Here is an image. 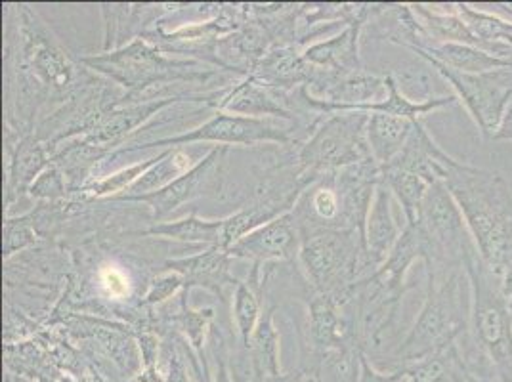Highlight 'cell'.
<instances>
[{"instance_id":"f35d334b","label":"cell","mask_w":512,"mask_h":382,"mask_svg":"<svg viewBox=\"0 0 512 382\" xmlns=\"http://www.w3.org/2000/svg\"><path fill=\"white\" fill-rule=\"evenodd\" d=\"M495 140H512V102L507 107V111H505L503 123H501V128H499Z\"/></svg>"},{"instance_id":"5b68a950","label":"cell","mask_w":512,"mask_h":382,"mask_svg":"<svg viewBox=\"0 0 512 382\" xmlns=\"http://www.w3.org/2000/svg\"><path fill=\"white\" fill-rule=\"evenodd\" d=\"M81 64L107 75L111 81L127 88L125 100L136 102L151 86L176 81H205L214 75V69H199L197 62H178L167 58L159 46L144 37L134 39L113 52L83 58Z\"/></svg>"},{"instance_id":"3957f363","label":"cell","mask_w":512,"mask_h":382,"mask_svg":"<svg viewBox=\"0 0 512 382\" xmlns=\"http://www.w3.org/2000/svg\"><path fill=\"white\" fill-rule=\"evenodd\" d=\"M470 283L472 356H465L484 382H512V304L499 279L482 262L478 249L465 258Z\"/></svg>"},{"instance_id":"5bb4252c","label":"cell","mask_w":512,"mask_h":382,"mask_svg":"<svg viewBox=\"0 0 512 382\" xmlns=\"http://www.w3.org/2000/svg\"><path fill=\"white\" fill-rule=\"evenodd\" d=\"M308 342L318 360L325 352L358 344L352 316L339 300L318 291L308 297Z\"/></svg>"},{"instance_id":"9a60e30c","label":"cell","mask_w":512,"mask_h":382,"mask_svg":"<svg viewBox=\"0 0 512 382\" xmlns=\"http://www.w3.org/2000/svg\"><path fill=\"white\" fill-rule=\"evenodd\" d=\"M232 260L234 258L226 249L213 247L199 255L167 260L165 270L184 277L186 291H190L192 287H203L224 300V287L230 283L237 285V281L230 274Z\"/></svg>"},{"instance_id":"277c9868","label":"cell","mask_w":512,"mask_h":382,"mask_svg":"<svg viewBox=\"0 0 512 382\" xmlns=\"http://www.w3.org/2000/svg\"><path fill=\"white\" fill-rule=\"evenodd\" d=\"M299 260L314 291L339 300L341 306L354 298L362 279L375 274L362 237L348 230L304 235Z\"/></svg>"},{"instance_id":"d590c367","label":"cell","mask_w":512,"mask_h":382,"mask_svg":"<svg viewBox=\"0 0 512 382\" xmlns=\"http://www.w3.org/2000/svg\"><path fill=\"white\" fill-rule=\"evenodd\" d=\"M182 287L186 289L184 277L176 274V272H167V274H163V276H159L151 281L150 291H148V295L144 298V302L150 304V306L161 304V302L174 297Z\"/></svg>"},{"instance_id":"ac0fdd59","label":"cell","mask_w":512,"mask_h":382,"mask_svg":"<svg viewBox=\"0 0 512 382\" xmlns=\"http://www.w3.org/2000/svg\"><path fill=\"white\" fill-rule=\"evenodd\" d=\"M432 251L428 243L427 234L419 220L406 222L402 235L392 249L390 256L384 260L383 266L373 274V277L390 289H407L406 276L413 262L423 260L425 264L430 262Z\"/></svg>"},{"instance_id":"e575fe53","label":"cell","mask_w":512,"mask_h":382,"mask_svg":"<svg viewBox=\"0 0 512 382\" xmlns=\"http://www.w3.org/2000/svg\"><path fill=\"white\" fill-rule=\"evenodd\" d=\"M213 339L216 342V335H214ZM216 344H213V350H211L213 360L209 358V354L199 358V361H201V371L199 373H192L195 381L232 382L230 367H228V348H226V344L222 340H220V346H216Z\"/></svg>"},{"instance_id":"2e32d148","label":"cell","mask_w":512,"mask_h":382,"mask_svg":"<svg viewBox=\"0 0 512 382\" xmlns=\"http://www.w3.org/2000/svg\"><path fill=\"white\" fill-rule=\"evenodd\" d=\"M281 94L283 92L260 85L253 77H247L243 83L226 90L224 98L218 104V111L253 117V119L278 117L283 121H293L295 115L287 107Z\"/></svg>"},{"instance_id":"603a6c76","label":"cell","mask_w":512,"mask_h":382,"mask_svg":"<svg viewBox=\"0 0 512 382\" xmlns=\"http://www.w3.org/2000/svg\"><path fill=\"white\" fill-rule=\"evenodd\" d=\"M415 121L400 119L383 113H371L367 121V144L371 157L379 167L388 165L394 157L406 148L407 140L413 134Z\"/></svg>"},{"instance_id":"8d00e7d4","label":"cell","mask_w":512,"mask_h":382,"mask_svg":"<svg viewBox=\"0 0 512 382\" xmlns=\"http://www.w3.org/2000/svg\"><path fill=\"white\" fill-rule=\"evenodd\" d=\"M276 382H323L321 381L320 369L318 365H300L297 371L293 373H283V377Z\"/></svg>"},{"instance_id":"ba28073f","label":"cell","mask_w":512,"mask_h":382,"mask_svg":"<svg viewBox=\"0 0 512 382\" xmlns=\"http://www.w3.org/2000/svg\"><path fill=\"white\" fill-rule=\"evenodd\" d=\"M419 224L423 226L430 243L432 258L425 266H459L476 249L465 216L444 180L428 188L419 211Z\"/></svg>"},{"instance_id":"52a82bcc","label":"cell","mask_w":512,"mask_h":382,"mask_svg":"<svg viewBox=\"0 0 512 382\" xmlns=\"http://www.w3.org/2000/svg\"><path fill=\"white\" fill-rule=\"evenodd\" d=\"M291 140V128L272 119H253L216 111V115L203 125L184 134L151 140L146 144H134L117 149V153L153 148H186L192 144H224V146H256V144H287Z\"/></svg>"},{"instance_id":"4dcf8cb0","label":"cell","mask_w":512,"mask_h":382,"mask_svg":"<svg viewBox=\"0 0 512 382\" xmlns=\"http://www.w3.org/2000/svg\"><path fill=\"white\" fill-rule=\"evenodd\" d=\"M214 312L211 308L207 310H190L186 304V298H182V312L176 318V327L178 331L184 333L186 340H190V346L197 358H203L205 352V335L207 327L213 321Z\"/></svg>"},{"instance_id":"30bf717a","label":"cell","mask_w":512,"mask_h":382,"mask_svg":"<svg viewBox=\"0 0 512 382\" xmlns=\"http://www.w3.org/2000/svg\"><path fill=\"white\" fill-rule=\"evenodd\" d=\"M22 56L25 69L50 92H65L75 77V67L64 48L46 31L43 23L23 12Z\"/></svg>"},{"instance_id":"836d02e7","label":"cell","mask_w":512,"mask_h":382,"mask_svg":"<svg viewBox=\"0 0 512 382\" xmlns=\"http://www.w3.org/2000/svg\"><path fill=\"white\" fill-rule=\"evenodd\" d=\"M33 199L39 201H60L67 195V180L65 174L56 167L54 163H50L46 169L41 172V176L33 182V186L27 191Z\"/></svg>"},{"instance_id":"9c48e42d","label":"cell","mask_w":512,"mask_h":382,"mask_svg":"<svg viewBox=\"0 0 512 382\" xmlns=\"http://www.w3.org/2000/svg\"><path fill=\"white\" fill-rule=\"evenodd\" d=\"M423 60L434 67L455 90L457 100L465 104L482 136L495 140L505 111L512 102V67L470 75L449 69L430 58Z\"/></svg>"},{"instance_id":"1f68e13d","label":"cell","mask_w":512,"mask_h":382,"mask_svg":"<svg viewBox=\"0 0 512 382\" xmlns=\"http://www.w3.org/2000/svg\"><path fill=\"white\" fill-rule=\"evenodd\" d=\"M39 239L37 226L33 222L31 214L18 216V218H6L4 222V237H2V255L10 258L23 249L35 245Z\"/></svg>"},{"instance_id":"6da1fadb","label":"cell","mask_w":512,"mask_h":382,"mask_svg":"<svg viewBox=\"0 0 512 382\" xmlns=\"http://www.w3.org/2000/svg\"><path fill=\"white\" fill-rule=\"evenodd\" d=\"M455 197L482 262L503 285L512 304V193L491 170L455 161L444 178Z\"/></svg>"},{"instance_id":"8fae6325","label":"cell","mask_w":512,"mask_h":382,"mask_svg":"<svg viewBox=\"0 0 512 382\" xmlns=\"http://www.w3.org/2000/svg\"><path fill=\"white\" fill-rule=\"evenodd\" d=\"M224 94H226V90L203 94V96H186V98L169 96V98H151L144 102L140 100V102H130V104H115L98 117L94 127L90 128V132L86 134L85 140L98 148H115L134 128L140 127L144 121H148L150 117L157 115L165 107L174 106L178 102H205V104H214L218 107Z\"/></svg>"},{"instance_id":"d4e9b609","label":"cell","mask_w":512,"mask_h":382,"mask_svg":"<svg viewBox=\"0 0 512 382\" xmlns=\"http://www.w3.org/2000/svg\"><path fill=\"white\" fill-rule=\"evenodd\" d=\"M193 159L195 157L188 149L174 148L161 151V159L148 172H144V176H140V180L121 197L148 195L153 191L171 186L176 178H180L182 174H186L188 170L197 165ZM121 197H117V199H121Z\"/></svg>"},{"instance_id":"7402d4cb","label":"cell","mask_w":512,"mask_h":382,"mask_svg":"<svg viewBox=\"0 0 512 382\" xmlns=\"http://www.w3.org/2000/svg\"><path fill=\"white\" fill-rule=\"evenodd\" d=\"M52 163V157L48 155V148L39 138L25 136L14 151H10L8 161V182H6V195L8 205L14 203L18 195L33 186V182L41 176L48 165Z\"/></svg>"},{"instance_id":"d6986e66","label":"cell","mask_w":512,"mask_h":382,"mask_svg":"<svg viewBox=\"0 0 512 382\" xmlns=\"http://www.w3.org/2000/svg\"><path fill=\"white\" fill-rule=\"evenodd\" d=\"M360 31L362 25H346V29H342L337 37L308 46L306 52L302 54L304 62L316 71L335 75H348L360 71L363 69L358 52Z\"/></svg>"},{"instance_id":"f546056e","label":"cell","mask_w":512,"mask_h":382,"mask_svg":"<svg viewBox=\"0 0 512 382\" xmlns=\"http://www.w3.org/2000/svg\"><path fill=\"white\" fill-rule=\"evenodd\" d=\"M237 339L243 348L249 346V342L255 335L256 327L262 318L260 302L256 297V291L249 283H237L234 291V306H232Z\"/></svg>"},{"instance_id":"7a4b0ae2","label":"cell","mask_w":512,"mask_h":382,"mask_svg":"<svg viewBox=\"0 0 512 382\" xmlns=\"http://www.w3.org/2000/svg\"><path fill=\"white\" fill-rule=\"evenodd\" d=\"M470 306V283L465 268L427 266V298L392 358L394 371L467 339Z\"/></svg>"},{"instance_id":"4316f807","label":"cell","mask_w":512,"mask_h":382,"mask_svg":"<svg viewBox=\"0 0 512 382\" xmlns=\"http://www.w3.org/2000/svg\"><path fill=\"white\" fill-rule=\"evenodd\" d=\"M274 312L276 308H266L262 312L255 335L247 346L258 373L270 382L279 381L283 377L279 367V333L274 323Z\"/></svg>"},{"instance_id":"e0dca14e","label":"cell","mask_w":512,"mask_h":382,"mask_svg":"<svg viewBox=\"0 0 512 382\" xmlns=\"http://www.w3.org/2000/svg\"><path fill=\"white\" fill-rule=\"evenodd\" d=\"M392 199L394 197L390 190L383 182H379L365 224V249L369 264L375 272L383 266L384 260L390 256L402 235V228L392 213Z\"/></svg>"},{"instance_id":"8992f818","label":"cell","mask_w":512,"mask_h":382,"mask_svg":"<svg viewBox=\"0 0 512 382\" xmlns=\"http://www.w3.org/2000/svg\"><path fill=\"white\" fill-rule=\"evenodd\" d=\"M367 121L369 115L360 111L329 113L300 148L299 174L321 176L373 159L367 144Z\"/></svg>"},{"instance_id":"ffe728a7","label":"cell","mask_w":512,"mask_h":382,"mask_svg":"<svg viewBox=\"0 0 512 382\" xmlns=\"http://www.w3.org/2000/svg\"><path fill=\"white\" fill-rule=\"evenodd\" d=\"M411 52H415L421 58H430L438 64L446 65L449 69L461 71V73H488L503 67H512V60L497 58L486 50H480L476 46L457 43H421L406 46Z\"/></svg>"},{"instance_id":"484cf974","label":"cell","mask_w":512,"mask_h":382,"mask_svg":"<svg viewBox=\"0 0 512 382\" xmlns=\"http://www.w3.org/2000/svg\"><path fill=\"white\" fill-rule=\"evenodd\" d=\"M140 235H153V237H165L176 241H188V243H203L213 247L224 249V220H203L195 214H190L176 222H161L157 226H151L148 230L140 232Z\"/></svg>"},{"instance_id":"7c38bea8","label":"cell","mask_w":512,"mask_h":382,"mask_svg":"<svg viewBox=\"0 0 512 382\" xmlns=\"http://www.w3.org/2000/svg\"><path fill=\"white\" fill-rule=\"evenodd\" d=\"M226 146H214L205 157L197 161L193 169L176 178L171 186L163 190L153 191L148 195H136V197H121L117 201H136L146 203L153 213L155 220H163L169 214L180 209L182 205L190 203L195 197L203 195L205 191L216 190L220 167L224 163Z\"/></svg>"},{"instance_id":"44dd1931","label":"cell","mask_w":512,"mask_h":382,"mask_svg":"<svg viewBox=\"0 0 512 382\" xmlns=\"http://www.w3.org/2000/svg\"><path fill=\"white\" fill-rule=\"evenodd\" d=\"M249 77L260 85L285 92L295 86L308 85L310 65L291 46H276L262 56Z\"/></svg>"},{"instance_id":"d6a6232c","label":"cell","mask_w":512,"mask_h":382,"mask_svg":"<svg viewBox=\"0 0 512 382\" xmlns=\"http://www.w3.org/2000/svg\"><path fill=\"white\" fill-rule=\"evenodd\" d=\"M182 348V340H169L163 344L159 367L165 382H197L190 369L188 354Z\"/></svg>"},{"instance_id":"cb8c5ba5","label":"cell","mask_w":512,"mask_h":382,"mask_svg":"<svg viewBox=\"0 0 512 382\" xmlns=\"http://www.w3.org/2000/svg\"><path fill=\"white\" fill-rule=\"evenodd\" d=\"M381 182L402 205L406 222H415L419 218L423 199L432 184H428L415 170L406 169L394 161L381 167Z\"/></svg>"},{"instance_id":"83f0119b","label":"cell","mask_w":512,"mask_h":382,"mask_svg":"<svg viewBox=\"0 0 512 382\" xmlns=\"http://www.w3.org/2000/svg\"><path fill=\"white\" fill-rule=\"evenodd\" d=\"M363 352L358 344L321 354L318 361L323 382H360Z\"/></svg>"},{"instance_id":"f1b7e54d","label":"cell","mask_w":512,"mask_h":382,"mask_svg":"<svg viewBox=\"0 0 512 382\" xmlns=\"http://www.w3.org/2000/svg\"><path fill=\"white\" fill-rule=\"evenodd\" d=\"M159 159L161 153L136 165H130L127 169L117 170L115 174H109L100 180H90L83 186V191L96 199H117L125 195L140 180V176H144V172H148Z\"/></svg>"},{"instance_id":"74e56055","label":"cell","mask_w":512,"mask_h":382,"mask_svg":"<svg viewBox=\"0 0 512 382\" xmlns=\"http://www.w3.org/2000/svg\"><path fill=\"white\" fill-rule=\"evenodd\" d=\"M360 382H396V379H394V371H390V373L379 371L371 361H367V358L363 356Z\"/></svg>"},{"instance_id":"4fadbf2b","label":"cell","mask_w":512,"mask_h":382,"mask_svg":"<svg viewBox=\"0 0 512 382\" xmlns=\"http://www.w3.org/2000/svg\"><path fill=\"white\" fill-rule=\"evenodd\" d=\"M299 226L287 213L245 235L228 249L234 260H249L256 268L272 260H293L300 251Z\"/></svg>"}]
</instances>
